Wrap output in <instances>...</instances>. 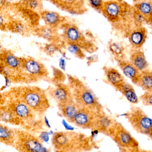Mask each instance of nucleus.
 <instances>
[{
    "instance_id": "1",
    "label": "nucleus",
    "mask_w": 152,
    "mask_h": 152,
    "mask_svg": "<svg viewBox=\"0 0 152 152\" xmlns=\"http://www.w3.org/2000/svg\"><path fill=\"white\" fill-rule=\"evenodd\" d=\"M133 6L122 1H105L102 13L116 31L127 36L136 27Z\"/></svg>"
},
{
    "instance_id": "2",
    "label": "nucleus",
    "mask_w": 152,
    "mask_h": 152,
    "mask_svg": "<svg viewBox=\"0 0 152 152\" xmlns=\"http://www.w3.org/2000/svg\"><path fill=\"white\" fill-rule=\"evenodd\" d=\"M52 143L56 151H89L96 147L93 137L74 131H60L54 133Z\"/></svg>"
},
{
    "instance_id": "3",
    "label": "nucleus",
    "mask_w": 152,
    "mask_h": 152,
    "mask_svg": "<svg viewBox=\"0 0 152 152\" xmlns=\"http://www.w3.org/2000/svg\"><path fill=\"white\" fill-rule=\"evenodd\" d=\"M12 92L14 93V99L22 101L40 115L44 116L50 108L46 92L40 87H24Z\"/></svg>"
},
{
    "instance_id": "4",
    "label": "nucleus",
    "mask_w": 152,
    "mask_h": 152,
    "mask_svg": "<svg viewBox=\"0 0 152 152\" xmlns=\"http://www.w3.org/2000/svg\"><path fill=\"white\" fill-rule=\"evenodd\" d=\"M69 86L74 101L80 108L101 111L102 106L91 89L76 77L67 75Z\"/></svg>"
},
{
    "instance_id": "5",
    "label": "nucleus",
    "mask_w": 152,
    "mask_h": 152,
    "mask_svg": "<svg viewBox=\"0 0 152 152\" xmlns=\"http://www.w3.org/2000/svg\"><path fill=\"white\" fill-rule=\"evenodd\" d=\"M60 30H61L60 34L63 43L75 44L89 53H93L97 50L94 41L87 38L75 23L68 21L61 27Z\"/></svg>"
},
{
    "instance_id": "6",
    "label": "nucleus",
    "mask_w": 152,
    "mask_h": 152,
    "mask_svg": "<svg viewBox=\"0 0 152 152\" xmlns=\"http://www.w3.org/2000/svg\"><path fill=\"white\" fill-rule=\"evenodd\" d=\"M106 135L111 137L121 151L126 152H147L141 149L137 140L120 122L115 121Z\"/></svg>"
},
{
    "instance_id": "7",
    "label": "nucleus",
    "mask_w": 152,
    "mask_h": 152,
    "mask_svg": "<svg viewBox=\"0 0 152 152\" xmlns=\"http://www.w3.org/2000/svg\"><path fill=\"white\" fill-rule=\"evenodd\" d=\"M48 70L44 64L32 57L22 58L20 80L27 83L46 80L49 77Z\"/></svg>"
},
{
    "instance_id": "8",
    "label": "nucleus",
    "mask_w": 152,
    "mask_h": 152,
    "mask_svg": "<svg viewBox=\"0 0 152 152\" xmlns=\"http://www.w3.org/2000/svg\"><path fill=\"white\" fill-rule=\"evenodd\" d=\"M133 129L152 139V119L139 107L133 106L124 114Z\"/></svg>"
},
{
    "instance_id": "9",
    "label": "nucleus",
    "mask_w": 152,
    "mask_h": 152,
    "mask_svg": "<svg viewBox=\"0 0 152 152\" xmlns=\"http://www.w3.org/2000/svg\"><path fill=\"white\" fill-rule=\"evenodd\" d=\"M16 132L17 137L14 146L19 151H47L40 138L26 131L17 130Z\"/></svg>"
},
{
    "instance_id": "10",
    "label": "nucleus",
    "mask_w": 152,
    "mask_h": 152,
    "mask_svg": "<svg viewBox=\"0 0 152 152\" xmlns=\"http://www.w3.org/2000/svg\"><path fill=\"white\" fill-rule=\"evenodd\" d=\"M48 88L49 95L57 103L58 106L74 101L69 86L64 83L53 84Z\"/></svg>"
},
{
    "instance_id": "11",
    "label": "nucleus",
    "mask_w": 152,
    "mask_h": 152,
    "mask_svg": "<svg viewBox=\"0 0 152 152\" xmlns=\"http://www.w3.org/2000/svg\"><path fill=\"white\" fill-rule=\"evenodd\" d=\"M56 7L72 15H82L87 11L86 0H49Z\"/></svg>"
},
{
    "instance_id": "12",
    "label": "nucleus",
    "mask_w": 152,
    "mask_h": 152,
    "mask_svg": "<svg viewBox=\"0 0 152 152\" xmlns=\"http://www.w3.org/2000/svg\"><path fill=\"white\" fill-rule=\"evenodd\" d=\"M86 108H80L73 123L83 129L94 130L98 112Z\"/></svg>"
},
{
    "instance_id": "13",
    "label": "nucleus",
    "mask_w": 152,
    "mask_h": 152,
    "mask_svg": "<svg viewBox=\"0 0 152 152\" xmlns=\"http://www.w3.org/2000/svg\"><path fill=\"white\" fill-rule=\"evenodd\" d=\"M32 33L46 40L48 43H63L59 29L45 25H39L33 29Z\"/></svg>"
},
{
    "instance_id": "14",
    "label": "nucleus",
    "mask_w": 152,
    "mask_h": 152,
    "mask_svg": "<svg viewBox=\"0 0 152 152\" xmlns=\"http://www.w3.org/2000/svg\"><path fill=\"white\" fill-rule=\"evenodd\" d=\"M40 15L44 25L59 30L61 27L68 21L66 17L53 11L43 10L40 12Z\"/></svg>"
},
{
    "instance_id": "15",
    "label": "nucleus",
    "mask_w": 152,
    "mask_h": 152,
    "mask_svg": "<svg viewBox=\"0 0 152 152\" xmlns=\"http://www.w3.org/2000/svg\"><path fill=\"white\" fill-rule=\"evenodd\" d=\"M127 37L133 49H141L147 38V30L143 26L135 27Z\"/></svg>"
},
{
    "instance_id": "16",
    "label": "nucleus",
    "mask_w": 152,
    "mask_h": 152,
    "mask_svg": "<svg viewBox=\"0 0 152 152\" xmlns=\"http://www.w3.org/2000/svg\"><path fill=\"white\" fill-rule=\"evenodd\" d=\"M0 62L18 73L20 80L22 58L15 56L10 51H2L0 53Z\"/></svg>"
},
{
    "instance_id": "17",
    "label": "nucleus",
    "mask_w": 152,
    "mask_h": 152,
    "mask_svg": "<svg viewBox=\"0 0 152 152\" xmlns=\"http://www.w3.org/2000/svg\"><path fill=\"white\" fill-rule=\"evenodd\" d=\"M116 120L105 114L103 110L97 113L95 125L93 130L94 132L96 131L107 135Z\"/></svg>"
},
{
    "instance_id": "18",
    "label": "nucleus",
    "mask_w": 152,
    "mask_h": 152,
    "mask_svg": "<svg viewBox=\"0 0 152 152\" xmlns=\"http://www.w3.org/2000/svg\"><path fill=\"white\" fill-rule=\"evenodd\" d=\"M123 74L132 81L134 84L136 85L138 81L140 71L126 59L116 60Z\"/></svg>"
},
{
    "instance_id": "19",
    "label": "nucleus",
    "mask_w": 152,
    "mask_h": 152,
    "mask_svg": "<svg viewBox=\"0 0 152 152\" xmlns=\"http://www.w3.org/2000/svg\"><path fill=\"white\" fill-rule=\"evenodd\" d=\"M129 60L140 72L149 69V62L141 49H133L130 53Z\"/></svg>"
},
{
    "instance_id": "20",
    "label": "nucleus",
    "mask_w": 152,
    "mask_h": 152,
    "mask_svg": "<svg viewBox=\"0 0 152 152\" xmlns=\"http://www.w3.org/2000/svg\"><path fill=\"white\" fill-rule=\"evenodd\" d=\"M135 10L141 15L145 23L152 27V1L146 0L136 3L134 6Z\"/></svg>"
},
{
    "instance_id": "21",
    "label": "nucleus",
    "mask_w": 152,
    "mask_h": 152,
    "mask_svg": "<svg viewBox=\"0 0 152 152\" xmlns=\"http://www.w3.org/2000/svg\"><path fill=\"white\" fill-rule=\"evenodd\" d=\"M7 30L13 33L28 36L32 33L33 29L26 22L20 19H11L8 23Z\"/></svg>"
},
{
    "instance_id": "22",
    "label": "nucleus",
    "mask_w": 152,
    "mask_h": 152,
    "mask_svg": "<svg viewBox=\"0 0 152 152\" xmlns=\"http://www.w3.org/2000/svg\"><path fill=\"white\" fill-rule=\"evenodd\" d=\"M115 89L122 94L130 103L137 104L139 102L140 100L133 86L126 81H125L121 83Z\"/></svg>"
},
{
    "instance_id": "23",
    "label": "nucleus",
    "mask_w": 152,
    "mask_h": 152,
    "mask_svg": "<svg viewBox=\"0 0 152 152\" xmlns=\"http://www.w3.org/2000/svg\"><path fill=\"white\" fill-rule=\"evenodd\" d=\"M103 70L106 80L114 88H116L126 81L124 76L119 71L114 68L104 67Z\"/></svg>"
},
{
    "instance_id": "24",
    "label": "nucleus",
    "mask_w": 152,
    "mask_h": 152,
    "mask_svg": "<svg viewBox=\"0 0 152 152\" xmlns=\"http://www.w3.org/2000/svg\"><path fill=\"white\" fill-rule=\"evenodd\" d=\"M16 137V130L0 124V142L6 145L14 146Z\"/></svg>"
},
{
    "instance_id": "25",
    "label": "nucleus",
    "mask_w": 152,
    "mask_h": 152,
    "mask_svg": "<svg viewBox=\"0 0 152 152\" xmlns=\"http://www.w3.org/2000/svg\"><path fill=\"white\" fill-rule=\"evenodd\" d=\"M60 112L68 121L73 123L74 118L80 107L77 105L75 101L58 106Z\"/></svg>"
},
{
    "instance_id": "26",
    "label": "nucleus",
    "mask_w": 152,
    "mask_h": 152,
    "mask_svg": "<svg viewBox=\"0 0 152 152\" xmlns=\"http://www.w3.org/2000/svg\"><path fill=\"white\" fill-rule=\"evenodd\" d=\"M136 85L145 92H152V70L148 69L141 71Z\"/></svg>"
},
{
    "instance_id": "27",
    "label": "nucleus",
    "mask_w": 152,
    "mask_h": 152,
    "mask_svg": "<svg viewBox=\"0 0 152 152\" xmlns=\"http://www.w3.org/2000/svg\"><path fill=\"white\" fill-rule=\"evenodd\" d=\"M0 121L13 125H20V121L7 107L0 108Z\"/></svg>"
},
{
    "instance_id": "28",
    "label": "nucleus",
    "mask_w": 152,
    "mask_h": 152,
    "mask_svg": "<svg viewBox=\"0 0 152 152\" xmlns=\"http://www.w3.org/2000/svg\"><path fill=\"white\" fill-rule=\"evenodd\" d=\"M43 0H21L22 8L30 10L40 14L43 10Z\"/></svg>"
},
{
    "instance_id": "29",
    "label": "nucleus",
    "mask_w": 152,
    "mask_h": 152,
    "mask_svg": "<svg viewBox=\"0 0 152 152\" xmlns=\"http://www.w3.org/2000/svg\"><path fill=\"white\" fill-rule=\"evenodd\" d=\"M109 49L114 55L116 60L126 59L124 47L119 44L111 42L109 44Z\"/></svg>"
},
{
    "instance_id": "30",
    "label": "nucleus",
    "mask_w": 152,
    "mask_h": 152,
    "mask_svg": "<svg viewBox=\"0 0 152 152\" xmlns=\"http://www.w3.org/2000/svg\"><path fill=\"white\" fill-rule=\"evenodd\" d=\"M64 48L63 43H49L42 46L43 51L49 56H52L56 52L61 51Z\"/></svg>"
},
{
    "instance_id": "31",
    "label": "nucleus",
    "mask_w": 152,
    "mask_h": 152,
    "mask_svg": "<svg viewBox=\"0 0 152 152\" xmlns=\"http://www.w3.org/2000/svg\"><path fill=\"white\" fill-rule=\"evenodd\" d=\"M63 44L64 48H66L69 52L77 58L81 59H85L86 57L85 51L79 46L74 44L64 43Z\"/></svg>"
},
{
    "instance_id": "32",
    "label": "nucleus",
    "mask_w": 152,
    "mask_h": 152,
    "mask_svg": "<svg viewBox=\"0 0 152 152\" xmlns=\"http://www.w3.org/2000/svg\"><path fill=\"white\" fill-rule=\"evenodd\" d=\"M3 10H0V30L7 31L8 23L11 19Z\"/></svg>"
},
{
    "instance_id": "33",
    "label": "nucleus",
    "mask_w": 152,
    "mask_h": 152,
    "mask_svg": "<svg viewBox=\"0 0 152 152\" xmlns=\"http://www.w3.org/2000/svg\"><path fill=\"white\" fill-rule=\"evenodd\" d=\"M139 98L145 106L152 107V92H145L143 94L140 95Z\"/></svg>"
},
{
    "instance_id": "34",
    "label": "nucleus",
    "mask_w": 152,
    "mask_h": 152,
    "mask_svg": "<svg viewBox=\"0 0 152 152\" xmlns=\"http://www.w3.org/2000/svg\"><path fill=\"white\" fill-rule=\"evenodd\" d=\"M88 1L90 7L98 12L102 13L105 2L104 0H88Z\"/></svg>"
},
{
    "instance_id": "35",
    "label": "nucleus",
    "mask_w": 152,
    "mask_h": 152,
    "mask_svg": "<svg viewBox=\"0 0 152 152\" xmlns=\"http://www.w3.org/2000/svg\"><path fill=\"white\" fill-rule=\"evenodd\" d=\"M54 71V77L53 80V84L56 83H64V80L66 79V77L65 75L61 72V71L57 68H54L53 70Z\"/></svg>"
},
{
    "instance_id": "36",
    "label": "nucleus",
    "mask_w": 152,
    "mask_h": 152,
    "mask_svg": "<svg viewBox=\"0 0 152 152\" xmlns=\"http://www.w3.org/2000/svg\"><path fill=\"white\" fill-rule=\"evenodd\" d=\"M8 5L6 0H0V10H4Z\"/></svg>"
},
{
    "instance_id": "37",
    "label": "nucleus",
    "mask_w": 152,
    "mask_h": 152,
    "mask_svg": "<svg viewBox=\"0 0 152 152\" xmlns=\"http://www.w3.org/2000/svg\"><path fill=\"white\" fill-rule=\"evenodd\" d=\"M3 101H4L3 98L1 95H0V104L2 103Z\"/></svg>"
},
{
    "instance_id": "38",
    "label": "nucleus",
    "mask_w": 152,
    "mask_h": 152,
    "mask_svg": "<svg viewBox=\"0 0 152 152\" xmlns=\"http://www.w3.org/2000/svg\"><path fill=\"white\" fill-rule=\"evenodd\" d=\"M134 2L135 3H136L140 2L143 1H146V0H133Z\"/></svg>"
},
{
    "instance_id": "39",
    "label": "nucleus",
    "mask_w": 152,
    "mask_h": 152,
    "mask_svg": "<svg viewBox=\"0 0 152 152\" xmlns=\"http://www.w3.org/2000/svg\"><path fill=\"white\" fill-rule=\"evenodd\" d=\"M2 49V46L1 45V44H0V51Z\"/></svg>"
},
{
    "instance_id": "40",
    "label": "nucleus",
    "mask_w": 152,
    "mask_h": 152,
    "mask_svg": "<svg viewBox=\"0 0 152 152\" xmlns=\"http://www.w3.org/2000/svg\"><path fill=\"white\" fill-rule=\"evenodd\" d=\"M43 1H44V0H43ZM45 1H49V0H45Z\"/></svg>"
},
{
    "instance_id": "41",
    "label": "nucleus",
    "mask_w": 152,
    "mask_h": 152,
    "mask_svg": "<svg viewBox=\"0 0 152 152\" xmlns=\"http://www.w3.org/2000/svg\"></svg>"
}]
</instances>
